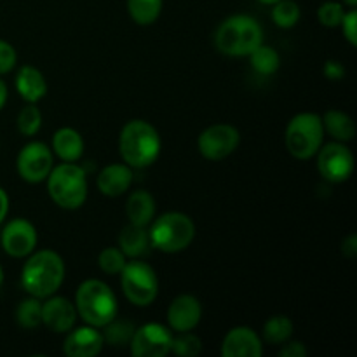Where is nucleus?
Instances as JSON below:
<instances>
[{
	"label": "nucleus",
	"instance_id": "nucleus-43",
	"mask_svg": "<svg viewBox=\"0 0 357 357\" xmlns=\"http://www.w3.org/2000/svg\"><path fill=\"white\" fill-rule=\"evenodd\" d=\"M2 282H3V268L2 265H0V286H2Z\"/></svg>",
	"mask_w": 357,
	"mask_h": 357
},
{
	"label": "nucleus",
	"instance_id": "nucleus-22",
	"mask_svg": "<svg viewBox=\"0 0 357 357\" xmlns=\"http://www.w3.org/2000/svg\"><path fill=\"white\" fill-rule=\"evenodd\" d=\"M149 227H139L128 223L119 234V250L126 255L128 260L132 258H142L150 250Z\"/></svg>",
	"mask_w": 357,
	"mask_h": 357
},
{
	"label": "nucleus",
	"instance_id": "nucleus-10",
	"mask_svg": "<svg viewBox=\"0 0 357 357\" xmlns=\"http://www.w3.org/2000/svg\"><path fill=\"white\" fill-rule=\"evenodd\" d=\"M54 167L52 150L44 142H30L20 150L16 169L21 180L26 183H42Z\"/></svg>",
	"mask_w": 357,
	"mask_h": 357
},
{
	"label": "nucleus",
	"instance_id": "nucleus-9",
	"mask_svg": "<svg viewBox=\"0 0 357 357\" xmlns=\"http://www.w3.org/2000/svg\"><path fill=\"white\" fill-rule=\"evenodd\" d=\"M316 155L317 169H319L321 176L330 183H344L354 173V153L345 143L331 142L326 145H321Z\"/></svg>",
	"mask_w": 357,
	"mask_h": 357
},
{
	"label": "nucleus",
	"instance_id": "nucleus-33",
	"mask_svg": "<svg viewBox=\"0 0 357 357\" xmlns=\"http://www.w3.org/2000/svg\"><path fill=\"white\" fill-rule=\"evenodd\" d=\"M345 7L342 2H335V0H328V2L321 3L317 9V20L323 26L326 28H338L342 20H344Z\"/></svg>",
	"mask_w": 357,
	"mask_h": 357
},
{
	"label": "nucleus",
	"instance_id": "nucleus-8",
	"mask_svg": "<svg viewBox=\"0 0 357 357\" xmlns=\"http://www.w3.org/2000/svg\"><path fill=\"white\" fill-rule=\"evenodd\" d=\"M122 293L136 307H149L159 295V278L152 265L139 258L128 260L121 274Z\"/></svg>",
	"mask_w": 357,
	"mask_h": 357
},
{
	"label": "nucleus",
	"instance_id": "nucleus-4",
	"mask_svg": "<svg viewBox=\"0 0 357 357\" xmlns=\"http://www.w3.org/2000/svg\"><path fill=\"white\" fill-rule=\"evenodd\" d=\"M75 309L80 319L94 328H103L119 316V302L107 282L86 279L75 291Z\"/></svg>",
	"mask_w": 357,
	"mask_h": 357
},
{
	"label": "nucleus",
	"instance_id": "nucleus-27",
	"mask_svg": "<svg viewBox=\"0 0 357 357\" xmlns=\"http://www.w3.org/2000/svg\"><path fill=\"white\" fill-rule=\"evenodd\" d=\"M16 323L23 330H35L42 326V300L35 296L21 300L16 307Z\"/></svg>",
	"mask_w": 357,
	"mask_h": 357
},
{
	"label": "nucleus",
	"instance_id": "nucleus-3",
	"mask_svg": "<svg viewBox=\"0 0 357 357\" xmlns=\"http://www.w3.org/2000/svg\"><path fill=\"white\" fill-rule=\"evenodd\" d=\"M264 42V28L253 16L234 14L215 31V47L230 58L250 56Z\"/></svg>",
	"mask_w": 357,
	"mask_h": 357
},
{
	"label": "nucleus",
	"instance_id": "nucleus-15",
	"mask_svg": "<svg viewBox=\"0 0 357 357\" xmlns=\"http://www.w3.org/2000/svg\"><path fill=\"white\" fill-rule=\"evenodd\" d=\"M202 319V305L197 296L180 295L167 307V324L173 333H183L197 328Z\"/></svg>",
	"mask_w": 357,
	"mask_h": 357
},
{
	"label": "nucleus",
	"instance_id": "nucleus-40",
	"mask_svg": "<svg viewBox=\"0 0 357 357\" xmlns=\"http://www.w3.org/2000/svg\"><path fill=\"white\" fill-rule=\"evenodd\" d=\"M7 98H9V89H7V84L0 79V110L6 107Z\"/></svg>",
	"mask_w": 357,
	"mask_h": 357
},
{
	"label": "nucleus",
	"instance_id": "nucleus-16",
	"mask_svg": "<svg viewBox=\"0 0 357 357\" xmlns=\"http://www.w3.org/2000/svg\"><path fill=\"white\" fill-rule=\"evenodd\" d=\"M65 335L63 352L68 357H96L105 347L100 328L89 326V324L79 328L73 326Z\"/></svg>",
	"mask_w": 357,
	"mask_h": 357
},
{
	"label": "nucleus",
	"instance_id": "nucleus-26",
	"mask_svg": "<svg viewBox=\"0 0 357 357\" xmlns=\"http://www.w3.org/2000/svg\"><path fill=\"white\" fill-rule=\"evenodd\" d=\"M248 58H250L251 66H253V70L258 75L268 77L278 72L279 66H281V56H279V52L274 47H271V45L264 44V42Z\"/></svg>",
	"mask_w": 357,
	"mask_h": 357
},
{
	"label": "nucleus",
	"instance_id": "nucleus-17",
	"mask_svg": "<svg viewBox=\"0 0 357 357\" xmlns=\"http://www.w3.org/2000/svg\"><path fill=\"white\" fill-rule=\"evenodd\" d=\"M261 354L264 342L260 335L250 326L232 328L222 342L223 357H260Z\"/></svg>",
	"mask_w": 357,
	"mask_h": 357
},
{
	"label": "nucleus",
	"instance_id": "nucleus-18",
	"mask_svg": "<svg viewBox=\"0 0 357 357\" xmlns=\"http://www.w3.org/2000/svg\"><path fill=\"white\" fill-rule=\"evenodd\" d=\"M135 174L132 167L126 162L108 164L100 171L96 178V187L107 197H121L131 188Z\"/></svg>",
	"mask_w": 357,
	"mask_h": 357
},
{
	"label": "nucleus",
	"instance_id": "nucleus-32",
	"mask_svg": "<svg viewBox=\"0 0 357 357\" xmlns=\"http://www.w3.org/2000/svg\"><path fill=\"white\" fill-rule=\"evenodd\" d=\"M128 264L126 255L119 250V246H110L101 250L100 257H98V265H100L101 272L108 275H119L122 268Z\"/></svg>",
	"mask_w": 357,
	"mask_h": 357
},
{
	"label": "nucleus",
	"instance_id": "nucleus-2",
	"mask_svg": "<svg viewBox=\"0 0 357 357\" xmlns=\"http://www.w3.org/2000/svg\"><path fill=\"white\" fill-rule=\"evenodd\" d=\"M160 135L150 122L143 119L126 122L119 135V153L132 169L152 166L160 155Z\"/></svg>",
	"mask_w": 357,
	"mask_h": 357
},
{
	"label": "nucleus",
	"instance_id": "nucleus-11",
	"mask_svg": "<svg viewBox=\"0 0 357 357\" xmlns=\"http://www.w3.org/2000/svg\"><path fill=\"white\" fill-rule=\"evenodd\" d=\"M239 143L241 135L237 128L230 124H213L199 135L197 149L204 159L218 162L232 155Z\"/></svg>",
	"mask_w": 357,
	"mask_h": 357
},
{
	"label": "nucleus",
	"instance_id": "nucleus-20",
	"mask_svg": "<svg viewBox=\"0 0 357 357\" xmlns=\"http://www.w3.org/2000/svg\"><path fill=\"white\" fill-rule=\"evenodd\" d=\"M52 152L63 162H77L84 155V138L77 129L59 128L52 135Z\"/></svg>",
	"mask_w": 357,
	"mask_h": 357
},
{
	"label": "nucleus",
	"instance_id": "nucleus-39",
	"mask_svg": "<svg viewBox=\"0 0 357 357\" xmlns=\"http://www.w3.org/2000/svg\"><path fill=\"white\" fill-rule=\"evenodd\" d=\"M7 213H9V195H7V192L0 187V225H2L3 220L7 218Z\"/></svg>",
	"mask_w": 357,
	"mask_h": 357
},
{
	"label": "nucleus",
	"instance_id": "nucleus-21",
	"mask_svg": "<svg viewBox=\"0 0 357 357\" xmlns=\"http://www.w3.org/2000/svg\"><path fill=\"white\" fill-rule=\"evenodd\" d=\"M155 199L146 190H135L129 194L126 202V215L129 223L139 227H149L152 220L155 218Z\"/></svg>",
	"mask_w": 357,
	"mask_h": 357
},
{
	"label": "nucleus",
	"instance_id": "nucleus-6",
	"mask_svg": "<svg viewBox=\"0 0 357 357\" xmlns=\"http://www.w3.org/2000/svg\"><path fill=\"white\" fill-rule=\"evenodd\" d=\"M150 246L162 253L173 255L185 251L195 237V223L188 215L167 211L157 216L149 225Z\"/></svg>",
	"mask_w": 357,
	"mask_h": 357
},
{
	"label": "nucleus",
	"instance_id": "nucleus-19",
	"mask_svg": "<svg viewBox=\"0 0 357 357\" xmlns=\"http://www.w3.org/2000/svg\"><path fill=\"white\" fill-rule=\"evenodd\" d=\"M16 91L26 103H38L47 94V80L44 73L31 65H23L17 70Z\"/></svg>",
	"mask_w": 357,
	"mask_h": 357
},
{
	"label": "nucleus",
	"instance_id": "nucleus-36",
	"mask_svg": "<svg viewBox=\"0 0 357 357\" xmlns=\"http://www.w3.org/2000/svg\"><path fill=\"white\" fill-rule=\"evenodd\" d=\"M309 351H307L305 345L302 342H293L289 338L288 342L281 345V351H279V356L281 357H307Z\"/></svg>",
	"mask_w": 357,
	"mask_h": 357
},
{
	"label": "nucleus",
	"instance_id": "nucleus-30",
	"mask_svg": "<svg viewBox=\"0 0 357 357\" xmlns=\"http://www.w3.org/2000/svg\"><path fill=\"white\" fill-rule=\"evenodd\" d=\"M17 131L23 136H35L42 128V112L38 110L37 103H26L17 114Z\"/></svg>",
	"mask_w": 357,
	"mask_h": 357
},
{
	"label": "nucleus",
	"instance_id": "nucleus-5",
	"mask_svg": "<svg viewBox=\"0 0 357 357\" xmlns=\"http://www.w3.org/2000/svg\"><path fill=\"white\" fill-rule=\"evenodd\" d=\"M47 194L58 208L73 211L87 201V173L77 162H61L54 166L45 178Z\"/></svg>",
	"mask_w": 357,
	"mask_h": 357
},
{
	"label": "nucleus",
	"instance_id": "nucleus-13",
	"mask_svg": "<svg viewBox=\"0 0 357 357\" xmlns=\"http://www.w3.org/2000/svg\"><path fill=\"white\" fill-rule=\"evenodd\" d=\"M38 234L33 223L26 218H14L3 227L0 244L6 255L13 258H26L37 248Z\"/></svg>",
	"mask_w": 357,
	"mask_h": 357
},
{
	"label": "nucleus",
	"instance_id": "nucleus-12",
	"mask_svg": "<svg viewBox=\"0 0 357 357\" xmlns=\"http://www.w3.org/2000/svg\"><path fill=\"white\" fill-rule=\"evenodd\" d=\"M173 331L159 323H146L136 328L129 342V351L135 357H164L171 354Z\"/></svg>",
	"mask_w": 357,
	"mask_h": 357
},
{
	"label": "nucleus",
	"instance_id": "nucleus-24",
	"mask_svg": "<svg viewBox=\"0 0 357 357\" xmlns=\"http://www.w3.org/2000/svg\"><path fill=\"white\" fill-rule=\"evenodd\" d=\"M164 0H128V13L139 26H149L159 20Z\"/></svg>",
	"mask_w": 357,
	"mask_h": 357
},
{
	"label": "nucleus",
	"instance_id": "nucleus-37",
	"mask_svg": "<svg viewBox=\"0 0 357 357\" xmlns=\"http://www.w3.org/2000/svg\"><path fill=\"white\" fill-rule=\"evenodd\" d=\"M323 73L328 80H342L345 77V66L338 59H328L323 66Z\"/></svg>",
	"mask_w": 357,
	"mask_h": 357
},
{
	"label": "nucleus",
	"instance_id": "nucleus-41",
	"mask_svg": "<svg viewBox=\"0 0 357 357\" xmlns=\"http://www.w3.org/2000/svg\"><path fill=\"white\" fill-rule=\"evenodd\" d=\"M342 2H344V6H347L349 9H354L357 6V0H342Z\"/></svg>",
	"mask_w": 357,
	"mask_h": 357
},
{
	"label": "nucleus",
	"instance_id": "nucleus-1",
	"mask_svg": "<svg viewBox=\"0 0 357 357\" xmlns=\"http://www.w3.org/2000/svg\"><path fill=\"white\" fill-rule=\"evenodd\" d=\"M66 267L61 255L52 250L33 251L21 268V286L35 298H47L58 293L65 281Z\"/></svg>",
	"mask_w": 357,
	"mask_h": 357
},
{
	"label": "nucleus",
	"instance_id": "nucleus-42",
	"mask_svg": "<svg viewBox=\"0 0 357 357\" xmlns=\"http://www.w3.org/2000/svg\"><path fill=\"white\" fill-rule=\"evenodd\" d=\"M257 2L264 3V6H274V3L279 2V0H257Z\"/></svg>",
	"mask_w": 357,
	"mask_h": 357
},
{
	"label": "nucleus",
	"instance_id": "nucleus-35",
	"mask_svg": "<svg viewBox=\"0 0 357 357\" xmlns=\"http://www.w3.org/2000/svg\"><path fill=\"white\" fill-rule=\"evenodd\" d=\"M16 63H17L16 49L13 47V44H9V42L0 38V75H6V73L13 72Z\"/></svg>",
	"mask_w": 357,
	"mask_h": 357
},
{
	"label": "nucleus",
	"instance_id": "nucleus-31",
	"mask_svg": "<svg viewBox=\"0 0 357 357\" xmlns=\"http://www.w3.org/2000/svg\"><path fill=\"white\" fill-rule=\"evenodd\" d=\"M202 352V342L197 335L192 331L173 335V344H171V354L181 357H195Z\"/></svg>",
	"mask_w": 357,
	"mask_h": 357
},
{
	"label": "nucleus",
	"instance_id": "nucleus-25",
	"mask_svg": "<svg viewBox=\"0 0 357 357\" xmlns=\"http://www.w3.org/2000/svg\"><path fill=\"white\" fill-rule=\"evenodd\" d=\"M101 335H103L105 344L110 345L115 349H124L129 347V342H131L132 333H135L136 326L128 319H112L107 326L101 328Z\"/></svg>",
	"mask_w": 357,
	"mask_h": 357
},
{
	"label": "nucleus",
	"instance_id": "nucleus-14",
	"mask_svg": "<svg viewBox=\"0 0 357 357\" xmlns=\"http://www.w3.org/2000/svg\"><path fill=\"white\" fill-rule=\"evenodd\" d=\"M75 303L66 296L54 295L42 300V326L47 328L52 333H68L77 324Z\"/></svg>",
	"mask_w": 357,
	"mask_h": 357
},
{
	"label": "nucleus",
	"instance_id": "nucleus-7",
	"mask_svg": "<svg viewBox=\"0 0 357 357\" xmlns=\"http://www.w3.org/2000/svg\"><path fill=\"white\" fill-rule=\"evenodd\" d=\"M324 142V128L321 115L314 112L296 114L286 126L284 143L288 152L298 160L312 159Z\"/></svg>",
	"mask_w": 357,
	"mask_h": 357
},
{
	"label": "nucleus",
	"instance_id": "nucleus-38",
	"mask_svg": "<svg viewBox=\"0 0 357 357\" xmlns=\"http://www.w3.org/2000/svg\"><path fill=\"white\" fill-rule=\"evenodd\" d=\"M342 253L347 258H354L357 255V236L351 234L349 237H345L344 243H342Z\"/></svg>",
	"mask_w": 357,
	"mask_h": 357
},
{
	"label": "nucleus",
	"instance_id": "nucleus-28",
	"mask_svg": "<svg viewBox=\"0 0 357 357\" xmlns=\"http://www.w3.org/2000/svg\"><path fill=\"white\" fill-rule=\"evenodd\" d=\"M293 337V321L288 316H272L264 324V340L268 345H282Z\"/></svg>",
	"mask_w": 357,
	"mask_h": 357
},
{
	"label": "nucleus",
	"instance_id": "nucleus-29",
	"mask_svg": "<svg viewBox=\"0 0 357 357\" xmlns=\"http://www.w3.org/2000/svg\"><path fill=\"white\" fill-rule=\"evenodd\" d=\"M300 16H302V9L295 0H279L272 6V21L275 23V26L282 28V30L296 26Z\"/></svg>",
	"mask_w": 357,
	"mask_h": 357
},
{
	"label": "nucleus",
	"instance_id": "nucleus-34",
	"mask_svg": "<svg viewBox=\"0 0 357 357\" xmlns=\"http://www.w3.org/2000/svg\"><path fill=\"white\" fill-rule=\"evenodd\" d=\"M340 28H342V33H344L345 40H347L352 47H356L357 45V10H356V7L354 9L345 10L344 20H342V23H340Z\"/></svg>",
	"mask_w": 357,
	"mask_h": 357
},
{
	"label": "nucleus",
	"instance_id": "nucleus-23",
	"mask_svg": "<svg viewBox=\"0 0 357 357\" xmlns=\"http://www.w3.org/2000/svg\"><path fill=\"white\" fill-rule=\"evenodd\" d=\"M321 119H323L324 132H328L333 142L349 143L354 139L356 124L349 114L342 110H328Z\"/></svg>",
	"mask_w": 357,
	"mask_h": 357
}]
</instances>
